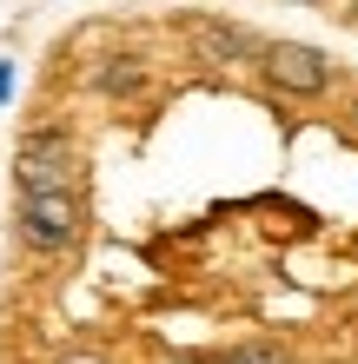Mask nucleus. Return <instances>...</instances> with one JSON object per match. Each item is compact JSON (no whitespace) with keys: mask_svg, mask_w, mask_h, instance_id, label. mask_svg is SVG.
<instances>
[{"mask_svg":"<svg viewBox=\"0 0 358 364\" xmlns=\"http://www.w3.org/2000/svg\"><path fill=\"white\" fill-rule=\"evenodd\" d=\"M14 232L33 252H73L87 232V205H80V192H20Z\"/></svg>","mask_w":358,"mask_h":364,"instance_id":"1","label":"nucleus"},{"mask_svg":"<svg viewBox=\"0 0 358 364\" xmlns=\"http://www.w3.org/2000/svg\"><path fill=\"white\" fill-rule=\"evenodd\" d=\"M14 186L20 192H80V153L67 133H27L14 153Z\"/></svg>","mask_w":358,"mask_h":364,"instance_id":"2","label":"nucleus"},{"mask_svg":"<svg viewBox=\"0 0 358 364\" xmlns=\"http://www.w3.org/2000/svg\"><path fill=\"white\" fill-rule=\"evenodd\" d=\"M259 73L279 93H299V100H319L332 87V60L319 47H305V40H272V47H259Z\"/></svg>","mask_w":358,"mask_h":364,"instance_id":"3","label":"nucleus"},{"mask_svg":"<svg viewBox=\"0 0 358 364\" xmlns=\"http://www.w3.org/2000/svg\"><path fill=\"white\" fill-rule=\"evenodd\" d=\"M193 40L199 47H219V53H233V60H246V53H259L246 33H233V27H193Z\"/></svg>","mask_w":358,"mask_h":364,"instance_id":"4","label":"nucleus"},{"mask_svg":"<svg viewBox=\"0 0 358 364\" xmlns=\"http://www.w3.org/2000/svg\"><path fill=\"white\" fill-rule=\"evenodd\" d=\"M219 364H292V351H279V345H239V351H226Z\"/></svg>","mask_w":358,"mask_h":364,"instance_id":"5","label":"nucleus"},{"mask_svg":"<svg viewBox=\"0 0 358 364\" xmlns=\"http://www.w3.org/2000/svg\"><path fill=\"white\" fill-rule=\"evenodd\" d=\"M100 87H107V93H126V87H139V67H133V60H120V67H107V73H100Z\"/></svg>","mask_w":358,"mask_h":364,"instance_id":"6","label":"nucleus"},{"mask_svg":"<svg viewBox=\"0 0 358 364\" xmlns=\"http://www.w3.org/2000/svg\"><path fill=\"white\" fill-rule=\"evenodd\" d=\"M53 364H107L100 351H67V358H53Z\"/></svg>","mask_w":358,"mask_h":364,"instance_id":"7","label":"nucleus"},{"mask_svg":"<svg viewBox=\"0 0 358 364\" xmlns=\"http://www.w3.org/2000/svg\"><path fill=\"white\" fill-rule=\"evenodd\" d=\"M0 100H14V67H0Z\"/></svg>","mask_w":358,"mask_h":364,"instance_id":"8","label":"nucleus"},{"mask_svg":"<svg viewBox=\"0 0 358 364\" xmlns=\"http://www.w3.org/2000/svg\"><path fill=\"white\" fill-rule=\"evenodd\" d=\"M352 27H358V0H352Z\"/></svg>","mask_w":358,"mask_h":364,"instance_id":"9","label":"nucleus"},{"mask_svg":"<svg viewBox=\"0 0 358 364\" xmlns=\"http://www.w3.org/2000/svg\"><path fill=\"white\" fill-rule=\"evenodd\" d=\"M179 364H206V358H179Z\"/></svg>","mask_w":358,"mask_h":364,"instance_id":"10","label":"nucleus"},{"mask_svg":"<svg viewBox=\"0 0 358 364\" xmlns=\"http://www.w3.org/2000/svg\"><path fill=\"white\" fill-rule=\"evenodd\" d=\"M352 113H358V100H352Z\"/></svg>","mask_w":358,"mask_h":364,"instance_id":"11","label":"nucleus"}]
</instances>
